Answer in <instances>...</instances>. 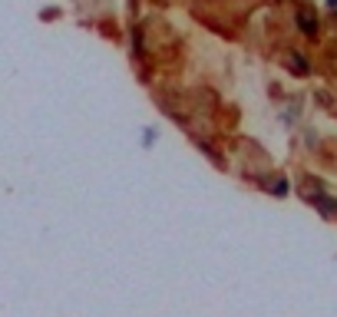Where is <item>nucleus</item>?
<instances>
[{"instance_id": "1", "label": "nucleus", "mask_w": 337, "mask_h": 317, "mask_svg": "<svg viewBox=\"0 0 337 317\" xmlns=\"http://www.w3.org/2000/svg\"><path fill=\"white\" fill-rule=\"evenodd\" d=\"M294 23H298V30L304 33V37H314V33H318V13H314L311 7H301V10L294 13Z\"/></svg>"}, {"instance_id": "3", "label": "nucleus", "mask_w": 337, "mask_h": 317, "mask_svg": "<svg viewBox=\"0 0 337 317\" xmlns=\"http://www.w3.org/2000/svg\"><path fill=\"white\" fill-rule=\"evenodd\" d=\"M271 192H275V195H284V192H287V182H275V185H271Z\"/></svg>"}, {"instance_id": "2", "label": "nucleus", "mask_w": 337, "mask_h": 317, "mask_svg": "<svg viewBox=\"0 0 337 317\" xmlns=\"http://www.w3.org/2000/svg\"><path fill=\"white\" fill-rule=\"evenodd\" d=\"M287 66H291L298 76H307V73H311V63H307V56L301 53V50H287Z\"/></svg>"}, {"instance_id": "4", "label": "nucleus", "mask_w": 337, "mask_h": 317, "mask_svg": "<svg viewBox=\"0 0 337 317\" xmlns=\"http://www.w3.org/2000/svg\"><path fill=\"white\" fill-rule=\"evenodd\" d=\"M327 7H337V0H327Z\"/></svg>"}]
</instances>
